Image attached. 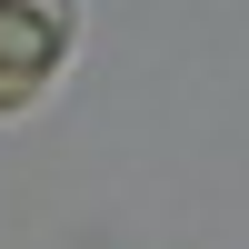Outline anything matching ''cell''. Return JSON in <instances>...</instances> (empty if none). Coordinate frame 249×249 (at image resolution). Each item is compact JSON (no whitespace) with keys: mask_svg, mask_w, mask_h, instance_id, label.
<instances>
[{"mask_svg":"<svg viewBox=\"0 0 249 249\" xmlns=\"http://www.w3.org/2000/svg\"><path fill=\"white\" fill-rule=\"evenodd\" d=\"M70 60V0H0V110H30Z\"/></svg>","mask_w":249,"mask_h":249,"instance_id":"6da1fadb","label":"cell"}]
</instances>
